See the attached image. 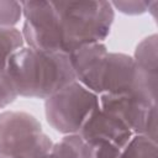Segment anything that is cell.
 <instances>
[{"mask_svg":"<svg viewBox=\"0 0 158 158\" xmlns=\"http://www.w3.org/2000/svg\"><path fill=\"white\" fill-rule=\"evenodd\" d=\"M6 74L17 96L44 100L75 81L69 54L25 46L11 54Z\"/></svg>","mask_w":158,"mask_h":158,"instance_id":"cell-1","label":"cell"},{"mask_svg":"<svg viewBox=\"0 0 158 158\" xmlns=\"http://www.w3.org/2000/svg\"><path fill=\"white\" fill-rule=\"evenodd\" d=\"M59 15L62 52L70 54L78 48L102 43L114 22L111 1H53Z\"/></svg>","mask_w":158,"mask_h":158,"instance_id":"cell-2","label":"cell"},{"mask_svg":"<svg viewBox=\"0 0 158 158\" xmlns=\"http://www.w3.org/2000/svg\"><path fill=\"white\" fill-rule=\"evenodd\" d=\"M52 139L40 121L23 111L0 114V153L9 158H49Z\"/></svg>","mask_w":158,"mask_h":158,"instance_id":"cell-3","label":"cell"},{"mask_svg":"<svg viewBox=\"0 0 158 158\" xmlns=\"http://www.w3.org/2000/svg\"><path fill=\"white\" fill-rule=\"evenodd\" d=\"M99 106V95L77 80L46 99L47 122L63 135L79 133L84 122Z\"/></svg>","mask_w":158,"mask_h":158,"instance_id":"cell-4","label":"cell"},{"mask_svg":"<svg viewBox=\"0 0 158 158\" xmlns=\"http://www.w3.org/2000/svg\"><path fill=\"white\" fill-rule=\"evenodd\" d=\"M99 106L120 118L133 135H143L157 142V101L138 93L101 94Z\"/></svg>","mask_w":158,"mask_h":158,"instance_id":"cell-5","label":"cell"},{"mask_svg":"<svg viewBox=\"0 0 158 158\" xmlns=\"http://www.w3.org/2000/svg\"><path fill=\"white\" fill-rule=\"evenodd\" d=\"M22 37L27 47L48 52H62L59 15L53 1H21Z\"/></svg>","mask_w":158,"mask_h":158,"instance_id":"cell-6","label":"cell"},{"mask_svg":"<svg viewBox=\"0 0 158 158\" xmlns=\"http://www.w3.org/2000/svg\"><path fill=\"white\" fill-rule=\"evenodd\" d=\"M130 93L141 94L138 70L133 58L125 53L109 52L101 69L99 95Z\"/></svg>","mask_w":158,"mask_h":158,"instance_id":"cell-7","label":"cell"},{"mask_svg":"<svg viewBox=\"0 0 158 158\" xmlns=\"http://www.w3.org/2000/svg\"><path fill=\"white\" fill-rule=\"evenodd\" d=\"M79 135L88 142H106L122 149L132 138L133 132L120 118L98 106L84 122Z\"/></svg>","mask_w":158,"mask_h":158,"instance_id":"cell-8","label":"cell"},{"mask_svg":"<svg viewBox=\"0 0 158 158\" xmlns=\"http://www.w3.org/2000/svg\"><path fill=\"white\" fill-rule=\"evenodd\" d=\"M109 51L104 43L86 44L69 54L75 80L99 95L100 75Z\"/></svg>","mask_w":158,"mask_h":158,"instance_id":"cell-9","label":"cell"},{"mask_svg":"<svg viewBox=\"0 0 158 158\" xmlns=\"http://www.w3.org/2000/svg\"><path fill=\"white\" fill-rule=\"evenodd\" d=\"M132 58L142 74L158 79V36L154 33L142 40L136 47Z\"/></svg>","mask_w":158,"mask_h":158,"instance_id":"cell-10","label":"cell"},{"mask_svg":"<svg viewBox=\"0 0 158 158\" xmlns=\"http://www.w3.org/2000/svg\"><path fill=\"white\" fill-rule=\"evenodd\" d=\"M49 158H91V147L79 133L65 135L53 144Z\"/></svg>","mask_w":158,"mask_h":158,"instance_id":"cell-11","label":"cell"},{"mask_svg":"<svg viewBox=\"0 0 158 158\" xmlns=\"http://www.w3.org/2000/svg\"><path fill=\"white\" fill-rule=\"evenodd\" d=\"M25 46L22 33L16 27H0V78L5 74L12 53Z\"/></svg>","mask_w":158,"mask_h":158,"instance_id":"cell-12","label":"cell"},{"mask_svg":"<svg viewBox=\"0 0 158 158\" xmlns=\"http://www.w3.org/2000/svg\"><path fill=\"white\" fill-rule=\"evenodd\" d=\"M157 142L143 135H133L118 158H157Z\"/></svg>","mask_w":158,"mask_h":158,"instance_id":"cell-13","label":"cell"},{"mask_svg":"<svg viewBox=\"0 0 158 158\" xmlns=\"http://www.w3.org/2000/svg\"><path fill=\"white\" fill-rule=\"evenodd\" d=\"M21 16V1L0 0V27H15Z\"/></svg>","mask_w":158,"mask_h":158,"instance_id":"cell-14","label":"cell"},{"mask_svg":"<svg viewBox=\"0 0 158 158\" xmlns=\"http://www.w3.org/2000/svg\"><path fill=\"white\" fill-rule=\"evenodd\" d=\"M88 142V141H86ZM91 147V158H118L121 149L106 142H88Z\"/></svg>","mask_w":158,"mask_h":158,"instance_id":"cell-15","label":"cell"},{"mask_svg":"<svg viewBox=\"0 0 158 158\" xmlns=\"http://www.w3.org/2000/svg\"><path fill=\"white\" fill-rule=\"evenodd\" d=\"M114 10H118L126 15H141L148 11L149 1H112Z\"/></svg>","mask_w":158,"mask_h":158,"instance_id":"cell-16","label":"cell"},{"mask_svg":"<svg viewBox=\"0 0 158 158\" xmlns=\"http://www.w3.org/2000/svg\"><path fill=\"white\" fill-rule=\"evenodd\" d=\"M17 98L16 91L14 90L10 79L7 78L6 73L0 78V110L10 105Z\"/></svg>","mask_w":158,"mask_h":158,"instance_id":"cell-17","label":"cell"},{"mask_svg":"<svg viewBox=\"0 0 158 158\" xmlns=\"http://www.w3.org/2000/svg\"><path fill=\"white\" fill-rule=\"evenodd\" d=\"M0 158H9V157H6V156H4V154L0 153Z\"/></svg>","mask_w":158,"mask_h":158,"instance_id":"cell-18","label":"cell"}]
</instances>
